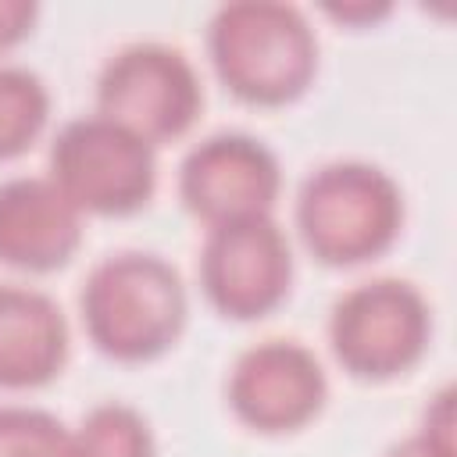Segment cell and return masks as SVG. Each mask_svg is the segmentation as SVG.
Returning <instances> with one entry per match:
<instances>
[{
	"mask_svg": "<svg viewBox=\"0 0 457 457\" xmlns=\"http://www.w3.org/2000/svg\"><path fill=\"white\" fill-rule=\"evenodd\" d=\"M79 311L89 343L104 357L143 364L179 343L189 321V293L179 268L161 253L118 250L89 268Z\"/></svg>",
	"mask_w": 457,
	"mask_h": 457,
	"instance_id": "obj_1",
	"label": "cell"
},
{
	"mask_svg": "<svg viewBox=\"0 0 457 457\" xmlns=\"http://www.w3.org/2000/svg\"><path fill=\"white\" fill-rule=\"evenodd\" d=\"M207 57L218 82L243 104L282 107L318 75V36L307 14L282 0H232L207 21Z\"/></svg>",
	"mask_w": 457,
	"mask_h": 457,
	"instance_id": "obj_2",
	"label": "cell"
},
{
	"mask_svg": "<svg viewBox=\"0 0 457 457\" xmlns=\"http://www.w3.org/2000/svg\"><path fill=\"white\" fill-rule=\"evenodd\" d=\"M293 221L314 261L357 268L382 257L400 239L403 189L371 161H328L300 182Z\"/></svg>",
	"mask_w": 457,
	"mask_h": 457,
	"instance_id": "obj_3",
	"label": "cell"
},
{
	"mask_svg": "<svg viewBox=\"0 0 457 457\" xmlns=\"http://www.w3.org/2000/svg\"><path fill=\"white\" fill-rule=\"evenodd\" d=\"M46 175L82 214L125 218L157 189V146L93 111L57 129Z\"/></svg>",
	"mask_w": 457,
	"mask_h": 457,
	"instance_id": "obj_4",
	"label": "cell"
},
{
	"mask_svg": "<svg viewBox=\"0 0 457 457\" xmlns=\"http://www.w3.org/2000/svg\"><path fill=\"white\" fill-rule=\"evenodd\" d=\"M432 307L407 278H368L350 286L328 314V346L339 368L361 382L407 375L428 350Z\"/></svg>",
	"mask_w": 457,
	"mask_h": 457,
	"instance_id": "obj_5",
	"label": "cell"
},
{
	"mask_svg": "<svg viewBox=\"0 0 457 457\" xmlns=\"http://www.w3.org/2000/svg\"><path fill=\"white\" fill-rule=\"evenodd\" d=\"M200 111V71L171 43H129L114 50L96 75V114L125 125L150 146L186 136Z\"/></svg>",
	"mask_w": 457,
	"mask_h": 457,
	"instance_id": "obj_6",
	"label": "cell"
},
{
	"mask_svg": "<svg viewBox=\"0 0 457 457\" xmlns=\"http://www.w3.org/2000/svg\"><path fill=\"white\" fill-rule=\"evenodd\" d=\"M200 289L232 321H257L282 307L293 289V246L275 214L207 225L200 243Z\"/></svg>",
	"mask_w": 457,
	"mask_h": 457,
	"instance_id": "obj_7",
	"label": "cell"
},
{
	"mask_svg": "<svg viewBox=\"0 0 457 457\" xmlns=\"http://www.w3.org/2000/svg\"><path fill=\"white\" fill-rule=\"evenodd\" d=\"M225 400L239 425L286 436L311 425L328 400V375L300 339H261L246 346L225 378Z\"/></svg>",
	"mask_w": 457,
	"mask_h": 457,
	"instance_id": "obj_8",
	"label": "cell"
},
{
	"mask_svg": "<svg viewBox=\"0 0 457 457\" xmlns=\"http://www.w3.org/2000/svg\"><path fill=\"white\" fill-rule=\"evenodd\" d=\"M282 164L275 150L239 129L211 132L179 164V196L204 225L275 214Z\"/></svg>",
	"mask_w": 457,
	"mask_h": 457,
	"instance_id": "obj_9",
	"label": "cell"
},
{
	"mask_svg": "<svg viewBox=\"0 0 457 457\" xmlns=\"http://www.w3.org/2000/svg\"><path fill=\"white\" fill-rule=\"evenodd\" d=\"M82 246V211L50 175L0 182V264L29 275L64 268Z\"/></svg>",
	"mask_w": 457,
	"mask_h": 457,
	"instance_id": "obj_10",
	"label": "cell"
},
{
	"mask_svg": "<svg viewBox=\"0 0 457 457\" xmlns=\"http://www.w3.org/2000/svg\"><path fill=\"white\" fill-rule=\"evenodd\" d=\"M71 350L61 303L18 282H0V389H39L54 382Z\"/></svg>",
	"mask_w": 457,
	"mask_h": 457,
	"instance_id": "obj_11",
	"label": "cell"
},
{
	"mask_svg": "<svg viewBox=\"0 0 457 457\" xmlns=\"http://www.w3.org/2000/svg\"><path fill=\"white\" fill-rule=\"evenodd\" d=\"M68 457H157V439L143 411L107 400L71 428Z\"/></svg>",
	"mask_w": 457,
	"mask_h": 457,
	"instance_id": "obj_12",
	"label": "cell"
},
{
	"mask_svg": "<svg viewBox=\"0 0 457 457\" xmlns=\"http://www.w3.org/2000/svg\"><path fill=\"white\" fill-rule=\"evenodd\" d=\"M50 121V89L25 68L0 61V161L21 157Z\"/></svg>",
	"mask_w": 457,
	"mask_h": 457,
	"instance_id": "obj_13",
	"label": "cell"
},
{
	"mask_svg": "<svg viewBox=\"0 0 457 457\" xmlns=\"http://www.w3.org/2000/svg\"><path fill=\"white\" fill-rule=\"evenodd\" d=\"M71 428L32 403H0V457H68Z\"/></svg>",
	"mask_w": 457,
	"mask_h": 457,
	"instance_id": "obj_14",
	"label": "cell"
},
{
	"mask_svg": "<svg viewBox=\"0 0 457 457\" xmlns=\"http://www.w3.org/2000/svg\"><path fill=\"white\" fill-rule=\"evenodd\" d=\"M453 389L443 386L432 403L425 407V418L421 425L403 436L400 443H393L382 457H457V446H453Z\"/></svg>",
	"mask_w": 457,
	"mask_h": 457,
	"instance_id": "obj_15",
	"label": "cell"
},
{
	"mask_svg": "<svg viewBox=\"0 0 457 457\" xmlns=\"http://www.w3.org/2000/svg\"><path fill=\"white\" fill-rule=\"evenodd\" d=\"M39 18L36 0H0V54L32 36Z\"/></svg>",
	"mask_w": 457,
	"mask_h": 457,
	"instance_id": "obj_16",
	"label": "cell"
},
{
	"mask_svg": "<svg viewBox=\"0 0 457 457\" xmlns=\"http://www.w3.org/2000/svg\"><path fill=\"white\" fill-rule=\"evenodd\" d=\"M325 11L339 21H350V25H368V21H378L382 14H389V4H325Z\"/></svg>",
	"mask_w": 457,
	"mask_h": 457,
	"instance_id": "obj_17",
	"label": "cell"
}]
</instances>
